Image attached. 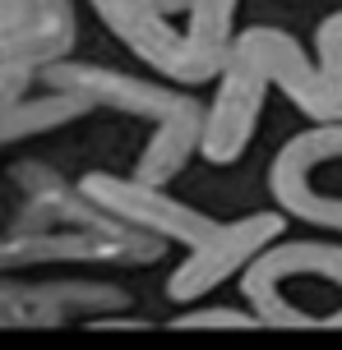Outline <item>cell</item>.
Here are the masks:
<instances>
[{
    "mask_svg": "<svg viewBox=\"0 0 342 350\" xmlns=\"http://www.w3.org/2000/svg\"><path fill=\"white\" fill-rule=\"evenodd\" d=\"M79 193L93 208L121 221V226L139 230L158 245H180L185 258L171 267L167 277V299L195 309V299L213 295L217 286L241 277L273 240L287 235V217L273 212H245L236 221H217L208 212L190 208L171 198L167 189L139 185L134 175H111V171H88L79 180Z\"/></svg>",
    "mask_w": 342,
    "mask_h": 350,
    "instance_id": "obj_2",
    "label": "cell"
},
{
    "mask_svg": "<svg viewBox=\"0 0 342 350\" xmlns=\"http://www.w3.org/2000/svg\"><path fill=\"white\" fill-rule=\"evenodd\" d=\"M269 88H278L310 124H342V10L319 18L315 55L273 23L241 28L232 55L213 83L199 157L208 166H232L259 134Z\"/></svg>",
    "mask_w": 342,
    "mask_h": 350,
    "instance_id": "obj_1",
    "label": "cell"
},
{
    "mask_svg": "<svg viewBox=\"0 0 342 350\" xmlns=\"http://www.w3.org/2000/svg\"><path fill=\"white\" fill-rule=\"evenodd\" d=\"M79 42L74 0H0V70H47Z\"/></svg>",
    "mask_w": 342,
    "mask_h": 350,
    "instance_id": "obj_7",
    "label": "cell"
},
{
    "mask_svg": "<svg viewBox=\"0 0 342 350\" xmlns=\"http://www.w3.org/2000/svg\"><path fill=\"white\" fill-rule=\"evenodd\" d=\"M37 88V70H0V116Z\"/></svg>",
    "mask_w": 342,
    "mask_h": 350,
    "instance_id": "obj_9",
    "label": "cell"
},
{
    "mask_svg": "<svg viewBox=\"0 0 342 350\" xmlns=\"http://www.w3.org/2000/svg\"><path fill=\"white\" fill-rule=\"evenodd\" d=\"M241 295L259 327H342V245L273 240L241 272Z\"/></svg>",
    "mask_w": 342,
    "mask_h": 350,
    "instance_id": "obj_5",
    "label": "cell"
},
{
    "mask_svg": "<svg viewBox=\"0 0 342 350\" xmlns=\"http://www.w3.org/2000/svg\"><path fill=\"white\" fill-rule=\"evenodd\" d=\"M37 88H51L65 97H79L88 111H116L130 120L153 124L144 152L134 161V180L167 189L190 157H199V139H204V120H208V102L185 92V88L158 83L153 74H130L102 60H56L47 70H37Z\"/></svg>",
    "mask_w": 342,
    "mask_h": 350,
    "instance_id": "obj_3",
    "label": "cell"
},
{
    "mask_svg": "<svg viewBox=\"0 0 342 350\" xmlns=\"http://www.w3.org/2000/svg\"><path fill=\"white\" fill-rule=\"evenodd\" d=\"M171 327H259L250 309H227V304H208V309H180Z\"/></svg>",
    "mask_w": 342,
    "mask_h": 350,
    "instance_id": "obj_8",
    "label": "cell"
},
{
    "mask_svg": "<svg viewBox=\"0 0 342 350\" xmlns=\"http://www.w3.org/2000/svg\"><path fill=\"white\" fill-rule=\"evenodd\" d=\"M269 193L282 217L342 235V124H310L269 161Z\"/></svg>",
    "mask_w": 342,
    "mask_h": 350,
    "instance_id": "obj_6",
    "label": "cell"
},
{
    "mask_svg": "<svg viewBox=\"0 0 342 350\" xmlns=\"http://www.w3.org/2000/svg\"><path fill=\"white\" fill-rule=\"evenodd\" d=\"M139 65L171 88L217 83L236 42L241 0H84Z\"/></svg>",
    "mask_w": 342,
    "mask_h": 350,
    "instance_id": "obj_4",
    "label": "cell"
},
{
    "mask_svg": "<svg viewBox=\"0 0 342 350\" xmlns=\"http://www.w3.org/2000/svg\"><path fill=\"white\" fill-rule=\"evenodd\" d=\"M93 332H139V327H153L148 318H130V314H97L88 318Z\"/></svg>",
    "mask_w": 342,
    "mask_h": 350,
    "instance_id": "obj_10",
    "label": "cell"
}]
</instances>
